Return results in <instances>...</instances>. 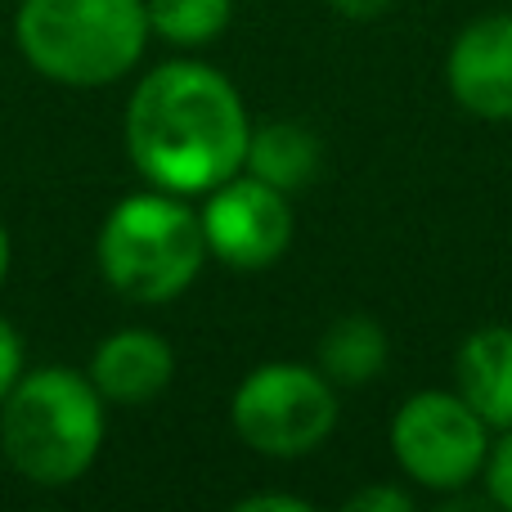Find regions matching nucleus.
<instances>
[{"instance_id":"f3484780","label":"nucleus","mask_w":512,"mask_h":512,"mask_svg":"<svg viewBox=\"0 0 512 512\" xmlns=\"http://www.w3.org/2000/svg\"><path fill=\"white\" fill-rule=\"evenodd\" d=\"M315 504L301 495H274V490H256V495H243L234 512H310Z\"/></svg>"},{"instance_id":"f03ea898","label":"nucleus","mask_w":512,"mask_h":512,"mask_svg":"<svg viewBox=\"0 0 512 512\" xmlns=\"http://www.w3.org/2000/svg\"><path fill=\"white\" fill-rule=\"evenodd\" d=\"M108 405L90 373L68 364L23 369L0 405V454L23 481L63 490L95 468L104 450Z\"/></svg>"},{"instance_id":"9d476101","label":"nucleus","mask_w":512,"mask_h":512,"mask_svg":"<svg viewBox=\"0 0 512 512\" xmlns=\"http://www.w3.org/2000/svg\"><path fill=\"white\" fill-rule=\"evenodd\" d=\"M454 391L490 423L512 427V324H486L463 337L454 355Z\"/></svg>"},{"instance_id":"f257e3e1","label":"nucleus","mask_w":512,"mask_h":512,"mask_svg":"<svg viewBox=\"0 0 512 512\" xmlns=\"http://www.w3.org/2000/svg\"><path fill=\"white\" fill-rule=\"evenodd\" d=\"M126 153L153 189L203 198L239 176L252 117L239 86L203 59H167L126 99Z\"/></svg>"},{"instance_id":"dca6fc26","label":"nucleus","mask_w":512,"mask_h":512,"mask_svg":"<svg viewBox=\"0 0 512 512\" xmlns=\"http://www.w3.org/2000/svg\"><path fill=\"white\" fill-rule=\"evenodd\" d=\"M18 378H23V337L0 315V405H5V396L14 391Z\"/></svg>"},{"instance_id":"4468645a","label":"nucleus","mask_w":512,"mask_h":512,"mask_svg":"<svg viewBox=\"0 0 512 512\" xmlns=\"http://www.w3.org/2000/svg\"><path fill=\"white\" fill-rule=\"evenodd\" d=\"M481 481H486V499H490V504L512 512V427H504V436H499V441H490V459H486Z\"/></svg>"},{"instance_id":"423d86ee","label":"nucleus","mask_w":512,"mask_h":512,"mask_svg":"<svg viewBox=\"0 0 512 512\" xmlns=\"http://www.w3.org/2000/svg\"><path fill=\"white\" fill-rule=\"evenodd\" d=\"M391 454L414 486L459 495L486 472L490 423L459 391H414L391 418Z\"/></svg>"},{"instance_id":"1a4fd4ad","label":"nucleus","mask_w":512,"mask_h":512,"mask_svg":"<svg viewBox=\"0 0 512 512\" xmlns=\"http://www.w3.org/2000/svg\"><path fill=\"white\" fill-rule=\"evenodd\" d=\"M90 382L104 396V405H149L176 378V351L167 337H158L153 328H117L90 355Z\"/></svg>"},{"instance_id":"6e6552de","label":"nucleus","mask_w":512,"mask_h":512,"mask_svg":"<svg viewBox=\"0 0 512 512\" xmlns=\"http://www.w3.org/2000/svg\"><path fill=\"white\" fill-rule=\"evenodd\" d=\"M445 81L463 113L512 122V14H481L450 41Z\"/></svg>"},{"instance_id":"a211bd4d","label":"nucleus","mask_w":512,"mask_h":512,"mask_svg":"<svg viewBox=\"0 0 512 512\" xmlns=\"http://www.w3.org/2000/svg\"><path fill=\"white\" fill-rule=\"evenodd\" d=\"M328 9H337L342 18H355V23H364V18H378L382 9L391 5V0H324Z\"/></svg>"},{"instance_id":"f8f14e48","label":"nucleus","mask_w":512,"mask_h":512,"mask_svg":"<svg viewBox=\"0 0 512 512\" xmlns=\"http://www.w3.org/2000/svg\"><path fill=\"white\" fill-rule=\"evenodd\" d=\"M391 360V337L373 315H342L324 328L315 346V364L333 387H364L382 378Z\"/></svg>"},{"instance_id":"6ab92c4d","label":"nucleus","mask_w":512,"mask_h":512,"mask_svg":"<svg viewBox=\"0 0 512 512\" xmlns=\"http://www.w3.org/2000/svg\"><path fill=\"white\" fill-rule=\"evenodd\" d=\"M9 261H14V243H9V230H5V221H0V283L9 279Z\"/></svg>"},{"instance_id":"7ed1b4c3","label":"nucleus","mask_w":512,"mask_h":512,"mask_svg":"<svg viewBox=\"0 0 512 512\" xmlns=\"http://www.w3.org/2000/svg\"><path fill=\"white\" fill-rule=\"evenodd\" d=\"M144 0H18L14 41L27 68L68 90L131 77L149 45Z\"/></svg>"},{"instance_id":"39448f33","label":"nucleus","mask_w":512,"mask_h":512,"mask_svg":"<svg viewBox=\"0 0 512 512\" xmlns=\"http://www.w3.org/2000/svg\"><path fill=\"white\" fill-rule=\"evenodd\" d=\"M337 391L319 364L270 360L234 387L230 423L248 450L265 459H306L333 436Z\"/></svg>"},{"instance_id":"20e7f679","label":"nucleus","mask_w":512,"mask_h":512,"mask_svg":"<svg viewBox=\"0 0 512 512\" xmlns=\"http://www.w3.org/2000/svg\"><path fill=\"white\" fill-rule=\"evenodd\" d=\"M104 283L135 306H167L185 297L207 265L203 216L189 198L167 189H140L113 203L95 239Z\"/></svg>"},{"instance_id":"2eb2a0df","label":"nucleus","mask_w":512,"mask_h":512,"mask_svg":"<svg viewBox=\"0 0 512 512\" xmlns=\"http://www.w3.org/2000/svg\"><path fill=\"white\" fill-rule=\"evenodd\" d=\"M346 512H414V495L400 486H364L346 499Z\"/></svg>"},{"instance_id":"0eeeda50","label":"nucleus","mask_w":512,"mask_h":512,"mask_svg":"<svg viewBox=\"0 0 512 512\" xmlns=\"http://www.w3.org/2000/svg\"><path fill=\"white\" fill-rule=\"evenodd\" d=\"M198 216H203L207 256H216L239 274L270 270L274 261H283V252L292 248V230H297L292 198L248 176V171L221 180L212 194H203Z\"/></svg>"},{"instance_id":"ddd939ff","label":"nucleus","mask_w":512,"mask_h":512,"mask_svg":"<svg viewBox=\"0 0 512 512\" xmlns=\"http://www.w3.org/2000/svg\"><path fill=\"white\" fill-rule=\"evenodd\" d=\"M144 5H149V32L180 50L212 45L234 14V0H144Z\"/></svg>"},{"instance_id":"9b49d317","label":"nucleus","mask_w":512,"mask_h":512,"mask_svg":"<svg viewBox=\"0 0 512 512\" xmlns=\"http://www.w3.org/2000/svg\"><path fill=\"white\" fill-rule=\"evenodd\" d=\"M319 167H324V144L310 126L301 122H265L252 126V140H248V158H243V171L265 185L283 189V194H301V189L315 185Z\"/></svg>"}]
</instances>
